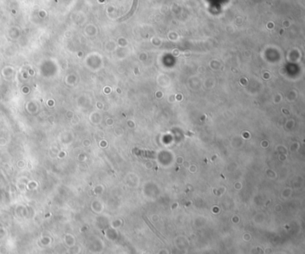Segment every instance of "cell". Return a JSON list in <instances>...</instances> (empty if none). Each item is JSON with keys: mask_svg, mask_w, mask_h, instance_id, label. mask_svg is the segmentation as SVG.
Here are the masks:
<instances>
[{"mask_svg": "<svg viewBox=\"0 0 305 254\" xmlns=\"http://www.w3.org/2000/svg\"><path fill=\"white\" fill-rule=\"evenodd\" d=\"M137 2H138V0H134V1H133V5H132V7H131V12L129 13V14L127 15V17H126V18H128V16H130L131 14H133V13H134V11H135V9H136V5H137Z\"/></svg>", "mask_w": 305, "mask_h": 254, "instance_id": "cell-1", "label": "cell"}]
</instances>
